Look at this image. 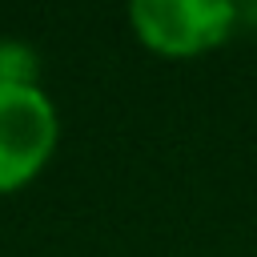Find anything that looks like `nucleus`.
<instances>
[{"label":"nucleus","mask_w":257,"mask_h":257,"mask_svg":"<svg viewBox=\"0 0 257 257\" xmlns=\"http://www.w3.org/2000/svg\"><path fill=\"white\" fill-rule=\"evenodd\" d=\"M133 36L157 56H197L229 40L237 4L229 0H133Z\"/></svg>","instance_id":"2"},{"label":"nucleus","mask_w":257,"mask_h":257,"mask_svg":"<svg viewBox=\"0 0 257 257\" xmlns=\"http://www.w3.org/2000/svg\"><path fill=\"white\" fill-rule=\"evenodd\" d=\"M60 116L40 84H0V197L32 185L52 161Z\"/></svg>","instance_id":"1"},{"label":"nucleus","mask_w":257,"mask_h":257,"mask_svg":"<svg viewBox=\"0 0 257 257\" xmlns=\"http://www.w3.org/2000/svg\"><path fill=\"white\" fill-rule=\"evenodd\" d=\"M0 84H40V56L24 40H0Z\"/></svg>","instance_id":"3"}]
</instances>
